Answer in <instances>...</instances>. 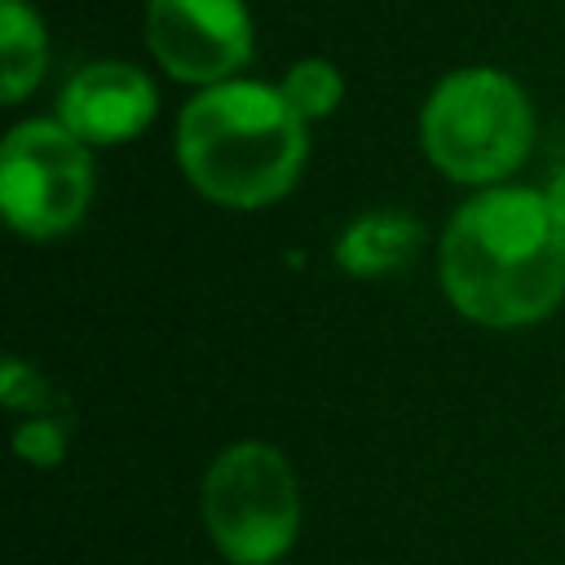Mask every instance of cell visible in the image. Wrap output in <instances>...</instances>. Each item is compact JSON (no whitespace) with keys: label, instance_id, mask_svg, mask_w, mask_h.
<instances>
[{"label":"cell","instance_id":"1","mask_svg":"<svg viewBox=\"0 0 565 565\" xmlns=\"http://www.w3.org/2000/svg\"><path fill=\"white\" fill-rule=\"evenodd\" d=\"M441 287L481 327H530L565 296V216L543 190L490 185L441 234Z\"/></svg>","mask_w":565,"mask_h":565},{"label":"cell","instance_id":"2","mask_svg":"<svg viewBox=\"0 0 565 565\" xmlns=\"http://www.w3.org/2000/svg\"><path fill=\"white\" fill-rule=\"evenodd\" d=\"M305 119L256 79L207 84L177 124V159L199 194L225 207L282 199L305 168Z\"/></svg>","mask_w":565,"mask_h":565},{"label":"cell","instance_id":"3","mask_svg":"<svg viewBox=\"0 0 565 565\" xmlns=\"http://www.w3.org/2000/svg\"><path fill=\"white\" fill-rule=\"evenodd\" d=\"M534 137V115L521 84L490 66L446 75L419 115L428 159L463 185H499L521 168Z\"/></svg>","mask_w":565,"mask_h":565},{"label":"cell","instance_id":"4","mask_svg":"<svg viewBox=\"0 0 565 565\" xmlns=\"http://www.w3.org/2000/svg\"><path fill=\"white\" fill-rule=\"evenodd\" d=\"M203 525L230 565H274L300 530V490L282 450L238 441L203 472Z\"/></svg>","mask_w":565,"mask_h":565},{"label":"cell","instance_id":"5","mask_svg":"<svg viewBox=\"0 0 565 565\" xmlns=\"http://www.w3.org/2000/svg\"><path fill=\"white\" fill-rule=\"evenodd\" d=\"M93 199L88 146L62 119H26L0 146V207L26 238H57L79 225Z\"/></svg>","mask_w":565,"mask_h":565},{"label":"cell","instance_id":"6","mask_svg":"<svg viewBox=\"0 0 565 565\" xmlns=\"http://www.w3.org/2000/svg\"><path fill=\"white\" fill-rule=\"evenodd\" d=\"M146 44L172 79L225 84L252 57V18L243 0H150Z\"/></svg>","mask_w":565,"mask_h":565},{"label":"cell","instance_id":"7","mask_svg":"<svg viewBox=\"0 0 565 565\" xmlns=\"http://www.w3.org/2000/svg\"><path fill=\"white\" fill-rule=\"evenodd\" d=\"M154 84L128 62H93L75 71L57 97V119L84 146H119L154 119Z\"/></svg>","mask_w":565,"mask_h":565},{"label":"cell","instance_id":"8","mask_svg":"<svg viewBox=\"0 0 565 565\" xmlns=\"http://www.w3.org/2000/svg\"><path fill=\"white\" fill-rule=\"evenodd\" d=\"M419 238H424V230L415 216L380 207V212H366L344 225V234L335 238V265L353 278H380V274L402 269L415 256Z\"/></svg>","mask_w":565,"mask_h":565},{"label":"cell","instance_id":"9","mask_svg":"<svg viewBox=\"0 0 565 565\" xmlns=\"http://www.w3.org/2000/svg\"><path fill=\"white\" fill-rule=\"evenodd\" d=\"M49 40L31 4L22 0H0V93L4 102H22L35 79L44 75Z\"/></svg>","mask_w":565,"mask_h":565},{"label":"cell","instance_id":"10","mask_svg":"<svg viewBox=\"0 0 565 565\" xmlns=\"http://www.w3.org/2000/svg\"><path fill=\"white\" fill-rule=\"evenodd\" d=\"M278 93H282L287 106L309 124V119H322V115H331V110L340 106L344 79H340V71H335L327 57H305V62H296V66L287 71V79H282Z\"/></svg>","mask_w":565,"mask_h":565},{"label":"cell","instance_id":"11","mask_svg":"<svg viewBox=\"0 0 565 565\" xmlns=\"http://www.w3.org/2000/svg\"><path fill=\"white\" fill-rule=\"evenodd\" d=\"M13 446L26 463H40V468H53L66 450V419L62 415H31L18 433H13Z\"/></svg>","mask_w":565,"mask_h":565},{"label":"cell","instance_id":"12","mask_svg":"<svg viewBox=\"0 0 565 565\" xmlns=\"http://www.w3.org/2000/svg\"><path fill=\"white\" fill-rule=\"evenodd\" d=\"M0 397H4V406H31V411H44L49 406V388H44V380L31 371V366H22L18 358H9L4 362V388H0Z\"/></svg>","mask_w":565,"mask_h":565},{"label":"cell","instance_id":"13","mask_svg":"<svg viewBox=\"0 0 565 565\" xmlns=\"http://www.w3.org/2000/svg\"><path fill=\"white\" fill-rule=\"evenodd\" d=\"M543 194H547V199H552V207H556V212L565 216V168H561V172L552 177V185H547Z\"/></svg>","mask_w":565,"mask_h":565}]
</instances>
